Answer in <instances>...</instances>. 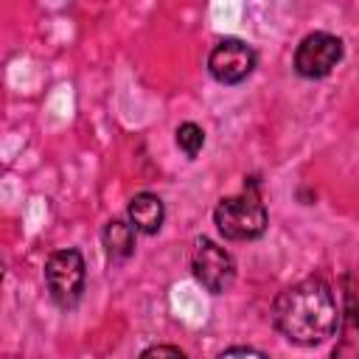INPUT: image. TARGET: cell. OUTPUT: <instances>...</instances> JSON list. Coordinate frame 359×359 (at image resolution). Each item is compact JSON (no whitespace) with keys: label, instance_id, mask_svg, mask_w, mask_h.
<instances>
[{"label":"cell","instance_id":"obj_7","mask_svg":"<svg viewBox=\"0 0 359 359\" xmlns=\"http://www.w3.org/2000/svg\"><path fill=\"white\" fill-rule=\"evenodd\" d=\"M163 216H165V210H163L160 196H154V194L132 196V202H129V224L135 230L151 236V233H157L163 227Z\"/></svg>","mask_w":359,"mask_h":359},{"label":"cell","instance_id":"obj_2","mask_svg":"<svg viewBox=\"0 0 359 359\" xmlns=\"http://www.w3.org/2000/svg\"><path fill=\"white\" fill-rule=\"evenodd\" d=\"M213 219L219 233L230 241H250L266 230V208L252 191L222 199L213 210Z\"/></svg>","mask_w":359,"mask_h":359},{"label":"cell","instance_id":"obj_8","mask_svg":"<svg viewBox=\"0 0 359 359\" xmlns=\"http://www.w3.org/2000/svg\"><path fill=\"white\" fill-rule=\"evenodd\" d=\"M104 247L115 261L129 258L135 252V227L129 222H109L104 227Z\"/></svg>","mask_w":359,"mask_h":359},{"label":"cell","instance_id":"obj_11","mask_svg":"<svg viewBox=\"0 0 359 359\" xmlns=\"http://www.w3.org/2000/svg\"><path fill=\"white\" fill-rule=\"evenodd\" d=\"M219 359H266V356L261 351H255V348H230Z\"/></svg>","mask_w":359,"mask_h":359},{"label":"cell","instance_id":"obj_10","mask_svg":"<svg viewBox=\"0 0 359 359\" xmlns=\"http://www.w3.org/2000/svg\"><path fill=\"white\" fill-rule=\"evenodd\" d=\"M140 359H188V356L174 345H151L140 353Z\"/></svg>","mask_w":359,"mask_h":359},{"label":"cell","instance_id":"obj_3","mask_svg":"<svg viewBox=\"0 0 359 359\" xmlns=\"http://www.w3.org/2000/svg\"><path fill=\"white\" fill-rule=\"evenodd\" d=\"M191 269L194 278L213 294H222L236 280V264L224 247H219L210 238H199L191 252Z\"/></svg>","mask_w":359,"mask_h":359},{"label":"cell","instance_id":"obj_1","mask_svg":"<svg viewBox=\"0 0 359 359\" xmlns=\"http://www.w3.org/2000/svg\"><path fill=\"white\" fill-rule=\"evenodd\" d=\"M275 328L297 345H320L339 328L334 292L320 278H306L283 289L272 303Z\"/></svg>","mask_w":359,"mask_h":359},{"label":"cell","instance_id":"obj_12","mask_svg":"<svg viewBox=\"0 0 359 359\" xmlns=\"http://www.w3.org/2000/svg\"><path fill=\"white\" fill-rule=\"evenodd\" d=\"M0 280H3V261H0Z\"/></svg>","mask_w":359,"mask_h":359},{"label":"cell","instance_id":"obj_9","mask_svg":"<svg viewBox=\"0 0 359 359\" xmlns=\"http://www.w3.org/2000/svg\"><path fill=\"white\" fill-rule=\"evenodd\" d=\"M177 146L188 154V157H196L205 146V132L196 126V123H182L177 129Z\"/></svg>","mask_w":359,"mask_h":359},{"label":"cell","instance_id":"obj_5","mask_svg":"<svg viewBox=\"0 0 359 359\" xmlns=\"http://www.w3.org/2000/svg\"><path fill=\"white\" fill-rule=\"evenodd\" d=\"M342 59V39L325 31H314L300 39L294 50V70L303 79H323L328 76Z\"/></svg>","mask_w":359,"mask_h":359},{"label":"cell","instance_id":"obj_4","mask_svg":"<svg viewBox=\"0 0 359 359\" xmlns=\"http://www.w3.org/2000/svg\"><path fill=\"white\" fill-rule=\"evenodd\" d=\"M45 280L59 306H73L84 289V258L79 250H59L45 264Z\"/></svg>","mask_w":359,"mask_h":359},{"label":"cell","instance_id":"obj_6","mask_svg":"<svg viewBox=\"0 0 359 359\" xmlns=\"http://www.w3.org/2000/svg\"><path fill=\"white\" fill-rule=\"evenodd\" d=\"M252 67L255 53L241 39H222L208 56V70L219 84H238L252 73Z\"/></svg>","mask_w":359,"mask_h":359}]
</instances>
